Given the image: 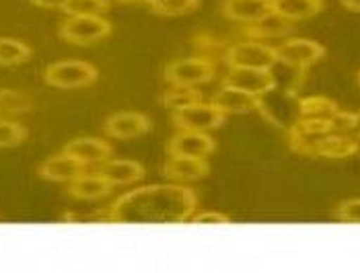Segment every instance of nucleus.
I'll return each mask as SVG.
<instances>
[{
  "label": "nucleus",
  "instance_id": "1",
  "mask_svg": "<svg viewBox=\"0 0 360 273\" xmlns=\"http://www.w3.org/2000/svg\"><path fill=\"white\" fill-rule=\"evenodd\" d=\"M198 195L184 183L144 185L120 195L110 206L108 220L124 224H177L192 220Z\"/></svg>",
  "mask_w": 360,
  "mask_h": 273
},
{
  "label": "nucleus",
  "instance_id": "2",
  "mask_svg": "<svg viewBox=\"0 0 360 273\" xmlns=\"http://www.w3.org/2000/svg\"><path fill=\"white\" fill-rule=\"evenodd\" d=\"M99 79V70L84 60H60L44 70V81L54 88H84Z\"/></svg>",
  "mask_w": 360,
  "mask_h": 273
},
{
  "label": "nucleus",
  "instance_id": "3",
  "mask_svg": "<svg viewBox=\"0 0 360 273\" xmlns=\"http://www.w3.org/2000/svg\"><path fill=\"white\" fill-rule=\"evenodd\" d=\"M111 35V23L101 15H70L60 25V39L75 46H91Z\"/></svg>",
  "mask_w": 360,
  "mask_h": 273
},
{
  "label": "nucleus",
  "instance_id": "4",
  "mask_svg": "<svg viewBox=\"0 0 360 273\" xmlns=\"http://www.w3.org/2000/svg\"><path fill=\"white\" fill-rule=\"evenodd\" d=\"M217 76V66L204 55L177 58L165 66V81L173 86H200Z\"/></svg>",
  "mask_w": 360,
  "mask_h": 273
},
{
  "label": "nucleus",
  "instance_id": "5",
  "mask_svg": "<svg viewBox=\"0 0 360 273\" xmlns=\"http://www.w3.org/2000/svg\"><path fill=\"white\" fill-rule=\"evenodd\" d=\"M226 115L212 101H198L184 109L173 111V124L177 130H194V132H212L224 124Z\"/></svg>",
  "mask_w": 360,
  "mask_h": 273
},
{
  "label": "nucleus",
  "instance_id": "6",
  "mask_svg": "<svg viewBox=\"0 0 360 273\" xmlns=\"http://www.w3.org/2000/svg\"><path fill=\"white\" fill-rule=\"evenodd\" d=\"M226 64L229 68H272L278 64L276 48L250 37L229 48Z\"/></svg>",
  "mask_w": 360,
  "mask_h": 273
},
{
  "label": "nucleus",
  "instance_id": "7",
  "mask_svg": "<svg viewBox=\"0 0 360 273\" xmlns=\"http://www.w3.org/2000/svg\"><path fill=\"white\" fill-rule=\"evenodd\" d=\"M326 55V48L313 39L305 37H292L286 39L284 44H280L276 48L278 64L290 66L295 70H307L309 66L317 64L321 58Z\"/></svg>",
  "mask_w": 360,
  "mask_h": 273
},
{
  "label": "nucleus",
  "instance_id": "8",
  "mask_svg": "<svg viewBox=\"0 0 360 273\" xmlns=\"http://www.w3.org/2000/svg\"><path fill=\"white\" fill-rule=\"evenodd\" d=\"M217 150V142L208 132L177 130L167 144L171 157H190V159H208Z\"/></svg>",
  "mask_w": 360,
  "mask_h": 273
},
{
  "label": "nucleus",
  "instance_id": "9",
  "mask_svg": "<svg viewBox=\"0 0 360 273\" xmlns=\"http://www.w3.org/2000/svg\"><path fill=\"white\" fill-rule=\"evenodd\" d=\"M153 128L150 117L139 111H120L105 119L103 132L111 140H134L148 134Z\"/></svg>",
  "mask_w": 360,
  "mask_h": 273
},
{
  "label": "nucleus",
  "instance_id": "10",
  "mask_svg": "<svg viewBox=\"0 0 360 273\" xmlns=\"http://www.w3.org/2000/svg\"><path fill=\"white\" fill-rule=\"evenodd\" d=\"M224 82L257 97H266L276 88V76L272 68H231Z\"/></svg>",
  "mask_w": 360,
  "mask_h": 273
},
{
  "label": "nucleus",
  "instance_id": "11",
  "mask_svg": "<svg viewBox=\"0 0 360 273\" xmlns=\"http://www.w3.org/2000/svg\"><path fill=\"white\" fill-rule=\"evenodd\" d=\"M86 171V164H83L79 159H75L72 154L68 152H60L54 154L50 159H46L44 163L37 166V175L46 181H52V183H70L75 181L79 175H83Z\"/></svg>",
  "mask_w": 360,
  "mask_h": 273
},
{
  "label": "nucleus",
  "instance_id": "12",
  "mask_svg": "<svg viewBox=\"0 0 360 273\" xmlns=\"http://www.w3.org/2000/svg\"><path fill=\"white\" fill-rule=\"evenodd\" d=\"M359 154V142L350 134H326V136L313 140V144L307 150V157L317 159H350Z\"/></svg>",
  "mask_w": 360,
  "mask_h": 273
},
{
  "label": "nucleus",
  "instance_id": "13",
  "mask_svg": "<svg viewBox=\"0 0 360 273\" xmlns=\"http://www.w3.org/2000/svg\"><path fill=\"white\" fill-rule=\"evenodd\" d=\"M212 103L224 113V115H237V113H250L262 107V97L251 95L243 88H237L233 84L222 82V86L214 93Z\"/></svg>",
  "mask_w": 360,
  "mask_h": 273
},
{
  "label": "nucleus",
  "instance_id": "14",
  "mask_svg": "<svg viewBox=\"0 0 360 273\" xmlns=\"http://www.w3.org/2000/svg\"><path fill=\"white\" fill-rule=\"evenodd\" d=\"M64 152L72 154L75 159H79L86 166H99V164L105 163L108 159L113 157V148H111L110 142L103 140V138L93 136H83L70 140L64 146Z\"/></svg>",
  "mask_w": 360,
  "mask_h": 273
},
{
  "label": "nucleus",
  "instance_id": "15",
  "mask_svg": "<svg viewBox=\"0 0 360 273\" xmlns=\"http://www.w3.org/2000/svg\"><path fill=\"white\" fill-rule=\"evenodd\" d=\"M97 173L103 175L113 187H128L146 177L144 166L130 159H108L97 166Z\"/></svg>",
  "mask_w": 360,
  "mask_h": 273
},
{
  "label": "nucleus",
  "instance_id": "16",
  "mask_svg": "<svg viewBox=\"0 0 360 273\" xmlns=\"http://www.w3.org/2000/svg\"><path fill=\"white\" fill-rule=\"evenodd\" d=\"M111 192H113V185H111L103 175H99L97 171H93V173L84 171L83 175H79L75 181L68 183V195L72 199H79V201L103 199Z\"/></svg>",
  "mask_w": 360,
  "mask_h": 273
},
{
  "label": "nucleus",
  "instance_id": "17",
  "mask_svg": "<svg viewBox=\"0 0 360 273\" xmlns=\"http://www.w3.org/2000/svg\"><path fill=\"white\" fill-rule=\"evenodd\" d=\"M165 177L175 183H192L200 181L210 173V164L206 159H190V157H171L165 163Z\"/></svg>",
  "mask_w": 360,
  "mask_h": 273
},
{
  "label": "nucleus",
  "instance_id": "18",
  "mask_svg": "<svg viewBox=\"0 0 360 273\" xmlns=\"http://www.w3.org/2000/svg\"><path fill=\"white\" fill-rule=\"evenodd\" d=\"M272 11V0H224L222 15L229 21L251 25Z\"/></svg>",
  "mask_w": 360,
  "mask_h": 273
},
{
  "label": "nucleus",
  "instance_id": "19",
  "mask_svg": "<svg viewBox=\"0 0 360 273\" xmlns=\"http://www.w3.org/2000/svg\"><path fill=\"white\" fill-rule=\"evenodd\" d=\"M292 21L284 19L282 15H278L274 11H270L266 17H262L259 21L251 23L245 29V33L251 39H259V41H268V39H280L292 33Z\"/></svg>",
  "mask_w": 360,
  "mask_h": 273
},
{
  "label": "nucleus",
  "instance_id": "20",
  "mask_svg": "<svg viewBox=\"0 0 360 273\" xmlns=\"http://www.w3.org/2000/svg\"><path fill=\"white\" fill-rule=\"evenodd\" d=\"M323 6V0H272V11L292 23L319 15Z\"/></svg>",
  "mask_w": 360,
  "mask_h": 273
},
{
  "label": "nucleus",
  "instance_id": "21",
  "mask_svg": "<svg viewBox=\"0 0 360 273\" xmlns=\"http://www.w3.org/2000/svg\"><path fill=\"white\" fill-rule=\"evenodd\" d=\"M29 109H33V99L27 93L15 88H0V119L27 113Z\"/></svg>",
  "mask_w": 360,
  "mask_h": 273
},
{
  "label": "nucleus",
  "instance_id": "22",
  "mask_svg": "<svg viewBox=\"0 0 360 273\" xmlns=\"http://www.w3.org/2000/svg\"><path fill=\"white\" fill-rule=\"evenodd\" d=\"M338 109V103L328 97H305L299 101V117L305 119H332Z\"/></svg>",
  "mask_w": 360,
  "mask_h": 273
},
{
  "label": "nucleus",
  "instance_id": "23",
  "mask_svg": "<svg viewBox=\"0 0 360 273\" xmlns=\"http://www.w3.org/2000/svg\"><path fill=\"white\" fill-rule=\"evenodd\" d=\"M31 48L21 39L0 37V66H17L31 58Z\"/></svg>",
  "mask_w": 360,
  "mask_h": 273
},
{
  "label": "nucleus",
  "instance_id": "24",
  "mask_svg": "<svg viewBox=\"0 0 360 273\" xmlns=\"http://www.w3.org/2000/svg\"><path fill=\"white\" fill-rule=\"evenodd\" d=\"M198 101H202V93L195 86H173L171 84V88L165 91V95H163V105L167 109L173 111L184 109Z\"/></svg>",
  "mask_w": 360,
  "mask_h": 273
},
{
  "label": "nucleus",
  "instance_id": "25",
  "mask_svg": "<svg viewBox=\"0 0 360 273\" xmlns=\"http://www.w3.org/2000/svg\"><path fill=\"white\" fill-rule=\"evenodd\" d=\"M150 11L161 17H181L188 13H194L200 6V0H153Z\"/></svg>",
  "mask_w": 360,
  "mask_h": 273
},
{
  "label": "nucleus",
  "instance_id": "26",
  "mask_svg": "<svg viewBox=\"0 0 360 273\" xmlns=\"http://www.w3.org/2000/svg\"><path fill=\"white\" fill-rule=\"evenodd\" d=\"M27 140V128L13 119H0V148H13Z\"/></svg>",
  "mask_w": 360,
  "mask_h": 273
},
{
  "label": "nucleus",
  "instance_id": "27",
  "mask_svg": "<svg viewBox=\"0 0 360 273\" xmlns=\"http://www.w3.org/2000/svg\"><path fill=\"white\" fill-rule=\"evenodd\" d=\"M111 8L110 0H68L62 11L70 15H103Z\"/></svg>",
  "mask_w": 360,
  "mask_h": 273
},
{
  "label": "nucleus",
  "instance_id": "28",
  "mask_svg": "<svg viewBox=\"0 0 360 273\" xmlns=\"http://www.w3.org/2000/svg\"><path fill=\"white\" fill-rule=\"evenodd\" d=\"M330 121H332V130L338 134H352L354 130H359V115L352 111L338 109Z\"/></svg>",
  "mask_w": 360,
  "mask_h": 273
},
{
  "label": "nucleus",
  "instance_id": "29",
  "mask_svg": "<svg viewBox=\"0 0 360 273\" xmlns=\"http://www.w3.org/2000/svg\"><path fill=\"white\" fill-rule=\"evenodd\" d=\"M335 220L340 222H352V224H360V197L354 199H346L342 201L335 212H333Z\"/></svg>",
  "mask_w": 360,
  "mask_h": 273
},
{
  "label": "nucleus",
  "instance_id": "30",
  "mask_svg": "<svg viewBox=\"0 0 360 273\" xmlns=\"http://www.w3.org/2000/svg\"><path fill=\"white\" fill-rule=\"evenodd\" d=\"M195 224H208V222H214V224H226L231 222V218L226 214H221V212H202L198 216H192Z\"/></svg>",
  "mask_w": 360,
  "mask_h": 273
},
{
  "label": "nucleus",
  "instance_id": "31",
  "mask_svg": "<svg viewBox=\"0 0 360 273\" xmlns=\"http://www.w3.org/2000/svg\"><path fill=\"white\" fill-rule=\"evenodd\" d=\"M29 2L41 8H62L68 0H29Z\"/></svg>",
  "mask_w": 360,
  "mask_h": 273
},
{
  "label": "nucleus",
  "instance_id": "32",
  "mask_svg": "<svg viewBox=\"0 0 360 273\" xmlns=\"http://www.w3.org/2000/svg\"><path fill=\"white\" fill-rule=\"evenodd\" d=\"M342 4L352 13H360V0H342Z\"/></svg>",
  "mask_w": 360,
  "mask_h": 273
},
{
  "label": "nucleus",
  "instance_id": "33",
  "mask_svg": "<svg viewBox=\"0 0 360 273\" xmlns=\"http://www.w3.org/2000/svg\"><path fill=\"white\" fill-rule=\"evenodd\" d=\"M120 4H150L153 0H117Z\"/></svg>",
  "mask_w": 360,
  "mask_h": 273
},
{
  "label": "nucleus",
  "instance_id": "34",
  "mask_svg": "<svg viewBox=\"0 0 360 273\" xmlns=\"http://www.w3.org/2000/svg\"><path fill=\"white\" fill-rule=\"evenodd\" d=\"M356 115H359V130H360V111H356Z\"/></svg>",
  "mask_w": 360,
  "mask_h": 273
},
{
  "label": "nucleus",
  "instance_id": "35",
  "mask_svg": "<svg viewBox=\"0 0 360 273\" xmlns=\"http://www.w3.org/2000/svg\"><path fill=\"white\" fill-rule=\"evenodd\" d=\"M356 79H359V84H360V70H359V76H356Z\"/></svg>",
  "mask_w": 360,
  "mask_h": 273
}]
</instances>
